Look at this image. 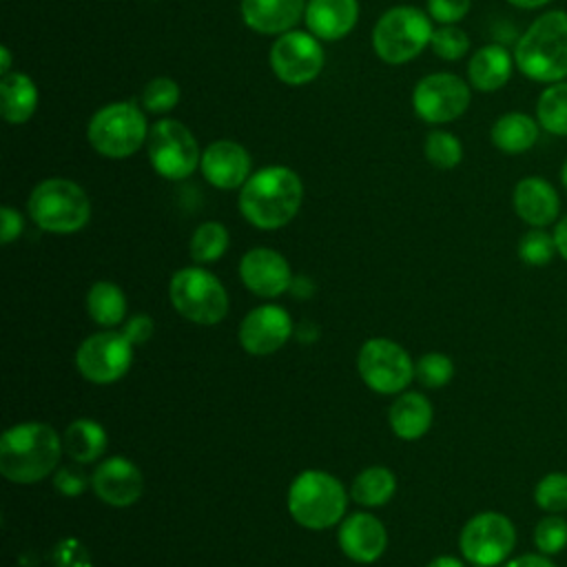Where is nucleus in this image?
<instances>
[{"mask_svg": "<svg viewBox=\"0 0 567 567\" xmlns=\"http://www.w3.org/2000/svg\"><path fill=\"white\" fill-rule=\"evenodd\" d=\"M275 75L292 86L312 82L323 69V49L317 35L308 31H286L270 49Z\"/></svg>", "mask_w": 567, "mask_h": 567, "instance_id": "4468645a", "label": "nucleus"}, {"mask_svg": "<svg viewBox=\"0 0 567 567\" xmlns=\"http://www.w3.org/2000/svg\"><path fill=\"white\" fill-rule=\"evenodd\" d=\"M516 545L514 523L501 512L472 516L458 536L461 556L476 567L503 565Z\"/></svg>", "mask_w": 567, "mask_h": 567, "instance_id": "9d476101", "label": "nucleus"}, {"mask_svg": "<svg viewBox=\"0 0 567 567\" xmlns=\"http://www.w3.org/2000/svg\"><path fill=\"white\" fill-rule=\"evenodd\" d=\"M554 241H556V250L558 255L567 261V215H563L554 228Z\"/></svg>", "mask_w": 567, "mask_h": 567, "instance_id": "a18cd8bd", "label": "nucleus"}, {"mask_svg": "<svg viewBox=\"0 0 567 567\" xmlns=\"http://www.w3.org/2000/svg\"><path fill=\"white\" fill-rule=\"evenodd\" d=\"M303 184L288 166H266L252 173L239 190V213L261 230L286 226L301 208Z\"/></svg>", "mask_w": 567, "mask_h": 567, "instance_id": "f03ea898", "label": "nucleus"}, {"mask_svg": "<svg viewBox=\"0 0 567 567\" xmlns=\"http://www.w3.org/2000/svg\"><path fill=\"white\" fill-rule=\"evenodd\" d=\"M472 7V0H427V16L441 24L461 22Z\"/></svg>", "mask_w": 567, "mask_h": 567, "instance_id": "58836bf2", "label": "nucleus"}, {"mask_svg": "<svg viewBox=\"0 0 567 567\" xmlns=\"http://www.w3.org/2000/svg\"><path fill=\"white\" fill-rule=\"evenodd\" d=\"M308 0H241V18L257 33L277 35L292 31L306 13Z\"/></svg>", "mask_w": 567, "mask_h": 567, "instance_id": "412c9836", "label": "nucleus"}, {"mask_svg": "<svg viewBox=\"0 0 567 567\" xmlns=\"http://www.w3.org/2000/svg\"><path fill=\"white\" fill-rule=\"evenodd\" d=\"M423 151H425L427 162L443 171L458 166L463 159V146H461L458 137L443 128H434L427 133Z\"/></svg>", "mask_w": 567, "mask_h": 567, "instance_id": "2f4dec72", "label": "nucleus"}, {"mask_svg": "<svg viewBox=\"0 0 567 567\" xmlns=\"http://www.w3.org/2000/svg\"><path fill=\"white\" fill-rule=\"evenodd\" d=\"M91 487L102 503L111 507H131L144 492V478L135 463L124 456H111L95 467Z\"/></svg>", "mask_w": 567, "mask_h": 567, "instance_id": "f3484780", "label": "nucleus"}, {"mask_svg": "<svg viewBox=\"0 0 567 567\" xmlns=\"http://www.w3.org/2000/svg\"><path fill=\"white\" fill-rule=\"evenodd\" d=\"M536 120L543 131L567 137V82H554L536 100Z\"/></svg>", "mask_w": 567, "mask_h": 567, "instance_id": "c756f323", "label": "nucleus"}, {"mask_svg": "<svg viewBox=\"0 0 567 567\" xmlns=\"http://www.w3.org/2000/svg\"><path fill=\"white\" fill-rule=\"evenodd\" d=\"M560 184H563V188L567 190V157H565V162H563V166H560Z\"/></svg>", "mask_w": 567, "mask_h": 567, "instance_id": "8fccbe9b", "label": "nucleus"}, {"mask_svg": "<svg viewBox=\"0 0 567 567\" xmlns=\"http://www.w3.org/2000/svg\"><path fill=\"white\" fill-rule=\"evenodd\" d=\"M241 284L257 297H279L290 290L292 272L286 257L272 248H252L239 261Z\"/></svg>", "mask_w": 567, "mask_h": 567, "instance_id": "dca6fc26", "label": "nucleus"}, {"mask_svg": "<svg viewBox=\"0 0 567 567\" xmlns=\"http://www.w3.org/2000/svg\"><path fill=\"white\" fill-rule=\"evenodd\" d=\"M470 100V86L454 73H430L416 82L412 93V106L427 124H445L461 117Z\"/></svg>", "mask_w": 567, "mask_h": 567, "instance_id": "ddd939ff", "label": "nucleus"}, {"mask_svg": "<svg viewBox=\"0 0 567 567\" xmlns=\"http://www.w3.org/2000/svg\"><path fill=\"white\" fill-rule=\"evenodd\" d=\"M394 492L396 476L383 465L361 470L350 485V496L361 507H383L394 496Z\"/></svg>", "mask_w": 567, "mask_h": 567, "instance_id": "cd10ccee", "label": "nucleus"}, {"mask_svg": "<svg viewBox=\"0 0 567 567\" xmlns=\"http://www.w3.org/2000/svg\"><path fill=\"white\" fill-rule=\"evenodd\" d=\"M228 248V230L219 221H204L190 237V257L199 264L217 261Z\"/></svg>", "mask_w": 567, "mask_h": 567, "instance_id": "7c9ffc66", "label": "nucleus"}, {"mask_svg": "<svg viewBox=\"0 0 567 567\" xmlns=\"http://www.w3.org/2000/svg\"><path fill=\"white\" fill-rule=\"evenodd\" d=\"M534 545L540 554L554 556L567 547V520L560 514H547L534 527Z\"/></svg>", "mask_w": 567, "mask_h": 567, "instance_id": "c9c22d12", "label": "nucleus"}, {"mask_svg": "<svg viewBox=\"0 0 567 567\" xmlns=\"http://www.w3.org/2000/svg\"><path fill=\"white\" fill-rule=\"evenodd\" d=\"M454 377V363L443 352H427L414 363V379L425 388H443Z\"/></svg>", "mask_w": 567, "mask_h": 567, "instance_id": "f704fd0d", "label": "nucleus"}, {"mask_svg": "<svg viewBox=\"0 0 567 567\" xmlns=\"http://www.w3.org/2000/svg\"><path fill=\"white\" fill-rule=\"evenodd\" d=\"M0 60H2V64H0V73H2V75L11 73V51H9L7 47H2V49H0Z\"/></svg>", "mask_w": 567, "mask_h": 567, "instance_id": "09e8293b", "label": "nucleus"}, {"mask_svg": "<svg viewBox=\"0 0 567 567\" xmlns=\"http://www.w3.org/2000/svg\"><path fill=\"white\" fill-rule=\"evenodd\" d=\"M538 133L540 124L536 117L520 111H509L492 124L489 137L498 151L507 155H518L529 151L538 142Z\"/></svg>", "mask_w": 567, "mask_h": 567, "instance_id": "393cba45", "label": "nucleus"}, {"mask_svg": "<svg viewBox=\"0 0 567 567\" xmlns=\"http://www.w3.org/2000/svg\"><path fill=\"white\" fill-rule=\"evenodd\" d=\"M534 503L547 514L567 512V474L549 472L534 487Z\"/></svg>", "mask_w": 567, "mask_h": 567, "instance_id": "473e14b6", "label": "nucleus"}, {"mask_svg": "<svg viewBox=\"0 0 567 567\" xmlns=\"http://www.w3.org/2000/svg\"><path fill=\"white\" fill-rule=\"evenodd\" d=\"M286 503L295 523L319 532L341 523L348 494L337 476L323 470H306L292 478Z\"/></svg>", "mask_w": 567, "mask_h": 567, "instance_id": "20e7f679", "label": "nucleus"}, {"mask_svg": "<svg viewBox=\"0 0 567 567\" xmlns=\"http://www.w3.org/2000/svg\"><path fill=\"white\" fill-rule=\"evenodd\" d=\"M514 64V55L503 44H485L470 58V84L481 93H494L509 82Z\"/></svg>", "mask_w": 567, "mask_h": 567, "instance_id": "5701e85b", "label": "nucleus"}, {"mask_svg": "<svg viewBox=\"0 0 567 567\" xmlns=\"http://www.w3.org/2000/svg\"><path fill=\"white\" fill-rule=\"evenodd\" d=\"M53 485L64 496H78L86 487V476L78 467H62L53 474Z\"/></svg>", "mask_w": 567, "mask_h": 567, "instance_id": "a19ab883", "label": "nucleus"}, {"mask_svg": "<svg viewBox=\"0 0 567 567\" xmlns=\"http://www.w3.org/2000/svg\"><path fill=\"white\" fill-rule=\"evenodd\" d=\"M38 109V86L20 71H11L0 80V113L9 124H24Z\"/></svg>", "mask_w": 567, "mask_h": 567, "instance_id": "a878e982", "label": "nucleus"}, {"mask_svg": "<svg viewBox=\"0 0 567 567\" xmlns=\"http://www.w3.org/2000/svg\"><path fill=\"white\" fill-rule=\"evenodd\" d=\"M357 370L363 383L379 394H399L414 379V361L392 339H368L357 354Z\"/></svg>", "mask_w": 567, "mask_h": 567, "instance_id": "1a4fd4ad", "label": "nucleus"}, {"mask_svg": "<svg viewBox=\"0 0 567 567\" xmlns=\"http://www.w3.org/2000/svg\"><path fill=\"white\" fill-rule=\"evenodd\" d=\"M86 137L100 155L122 159L140 151L146 142V117L133 102H111L91 117Z\"/></svg>", "mask_w": 567, "mask_h": 567, "instance_id": "6e6552de", "label": "nucleus"}, {"mask_svg": "<svg viewBox=\"0 0 567 567\" xmlns=\"http://www.w3.org/2000/svg\"><path fill=\"white\" fill-rule=\"evenodd\" d=\"M168 299L177 315L199 326H215L228 312L224 284L199 266L182 268L171 277Z\"/></svg>", "mask_w": 567, "mask_h": 567, "instance_id": "0eeeda50", "label": "nucleus"}, {"mask_svg": "<svg viewBox=\"0 0 567 567\" xmlns=\"http://www.w3.org/2000/svg\"><path fill=\"white\" fill-rule=\"evenodd\" d=\"M22 228H24L22 215L11 206H2L0 208V241L11 244L13 239L20 237Z\"/></svg>", "mask_w": 567, "mask_h": 567, "instance_id": "37998d69", "label": "nucleus"}, {"mask_svg": "<svg viewBox=\"0 0 567 567\" xmlns=\"http://www.w3.org/2000/svg\"><path fill=\"white\" fill-rule=\"evenodd\" d=\"M179 100V86L171 78H153L142 91V104L151 113H168Z\"/></svg>", "mask_w": 567, "mask_h": 567, "instance_id": "4c0bfd02", "label": "nucleus"}, {"mask_svg": "<svg viewBox=\"0 0 567 567\" xmlns=\"http://www.w3.org/2000/svg\"><path fill=\"white\" fill-rule=\"evenodd\" d=\"M432 22L425 11L416 7H392L374 24L372 47L388 64H403L414 60L432 40Z\"/></svg>", "mask_w": 567, "mask_h": 567, "instance_id": "423d86ee", "label": "nucleus"}, {"mask_svg": "<svg viewBox=\"0 0 567 567\" xmlns=\"http://www.w3.org/2000/svg\"><path fill=\"white\" fill-rule=\"evenodd\" d=\"M514 62L534 82H563L567 78V11L540 13L518 38Z\"/></svg>", "mask_w": 567, "mask_h": 567, "instance_id": "7ed1b4c3", "label": "nucleus"}, {"mask_svg": "<svg viewBox=\"0 0 567 567\" xmlns=\"http://www.w3.org/2000/svg\"><path fill=\"white\" fill-rule=\"evenodd\" d=\"M199 168L208 184L221 190L244 186L250 177V155L233 140H217L202 153Z\"/></svg>", "mask_w": 567, "mask_h": 567, "instance_id": "6ab92c4d", "label": "nucleus"}, {"mask_svg": "<svg viewBox=\"0 0 567 567\" xmlns=\"http://www.w3.org/2000/svg\"><path fill=\"white\" fill-rule=\"evenodd\" d=\"M501 567H556V563L545 554H523L505 560Z\"/></svg>", "mask_w": 567, "mask_h": 567, "instance_id": "c03bdc74", "label": "nucleus"}, {"mask_svg": "<svg viewBox=\"0 0 567 567\" xmlns=\"http://www.w3.org/2000/svg\"><path fill=\"white\" fill-rule=\"evenodd\" d=\"M306 24L319 40H339L348 35L359 20L357 0H308Z\"/></svg>", "mask_w": 567, "mask_h": 567, "instance_id": "4be33fe9", "label": "nucleus"}, {"mask_svg": "<svg viewBox=\"0 0 567 567\" xmlns=\"http://www.w3.org/2000/svg\"><path fill=\"white\" fill-rule=\"evenodd\" d=\"M148 159L166 179L188 177L202 162L195 135L177 120H159L148 131Z\"/></svg>", "mask_w": 567, "mask_h": 567, "instance_id": "9b49d317", "label": "nucleus"}, {"mask_svg": "<svg viewBox=\"0 0 567 567\" xmlns=\"http://www.w3.org/2000/svg\"><path fill=\"white\" fill-rule=\"evenodd\" d=\"M64 452L60 434L38 421L11 425L0 436V474L20 485L51 476Z\"/></svg>", "mask_w": 567, "mask_h": 567, "instance_id": "f257e3e1", "label": "nucleus"}, {"mask_svg": "<svg viewBox=\"0 0 567 567\" xmlns=\"http://www.w3.org/2000/svg\"><path fill=\"white\" fill-rule=\"evenodd\" d=\"M341 551L354 560V563H374L381 558V554L388 547V532L383 523L368 514V512H357L350 514L341 520L339 534H337Z\"/></svg>", "mask_w": 567, "mask_h": 567, "instance_id": "a211bd4d", "label": "nucleus"}, {"mask_svg": "<svg viewBox=\"0 0 567 567\" xmlns=\"http://www.w3.org/2000/svg\"><path fill=\"white\" fill-rule=\"evenodd\" d=\"M53 556H55L58 567H91L86 549L75 538H64L55 547Z\"/></svg>", "mask_w": 567, "mask_h": 567, "instance_id": "ea45409f", "label": "nucleus"}, {"mask_svg": "<svg viewBox=\"0 0 567 567\" xmlns=\"http://www.w3.org/2000/svg\"><path fill=\"white\" fill-rule=\"evenodd\" d=\"M133 363V343L124 337V332H95L86 337L75 350L78 372L95 383L109 385L120 381Z\"/></svg>", "mask_w": 567, "mask_h": 567, "instance_id": "f8f14e48", "label": "nucleus"}, {"mask_svg": "<svg viewBox=\"0 0 567 567\" xmlns=\"http://www.w3.org/2000/svg\"><path fill=\"white\" fill-rule=\"evenodd\" d=\"M432 416V403L421 392H401L388 412L392 432L403 441L421 439L430 430Z\"/></svg>", "mask_w": 567, "mask_h": 567, "instance_id": "b1692460", "label": "nucleus"}, {"mask_svg": "<svg viewBox=\"0 0 567 567\" xmlns=\"http://www.w3.org/2000/svg\"><path fill=\"white\" fill-rule=\"evenodd\" d=\"M153 330H155V323H153V319H151L148 315H135V317H131V319L124 323V328H122L124 337H126L133 346L146 343V341L153 337Z\"/></svg>", "mask_w": 567, "mask_h": 567, "instance_id": "79ce46f5", "label": "nucleus"}, {"mask_svg": "<svg viewBox=\"0 0 567 567\" xmlns=\"http://www.w3.org/2000/svg\"><path fill=\"white\" fill-rule=\"evenodd\" d=\"M27 208L38 228L55 235L78 233L91 219L89 195L66 177L42 179L31 190Z\"/></svg>", "mask_w": 567, "mask_h": 567, "instance_id": "39448f33", "label": "nucleus"}, {"mask_svg": "<svg viewBox=\"0 0 567 567\" xmlns=\"http://www.w3.org/2000/svg\"><path fill=\"white\" fill-rule=\"evenodd\" d=\"M427 567H465V565H463V560H461V558L445 554V556H436V558H432V560L427 563Z\"/></svg>", "mask_w": 567, "mask_h": 567, "instance_id": "49530a36", "label": "nucleus"}, {"mask_svg": "<svg viewBox=\"0 0 567 567\" xmlns=\"http://www.w3.org/2000/svg\"><path fill=\"white\" fill-rule=\"evenodd\" d=\"M507 2L518 7V9H540V7L549 4L551 0H507Z\"/></svg>", "mask_w": 567, "mask_h": 567, "instance_id": "de8ad7c7", "label": "nucleus"}, {"mask_svg": "<svg viewBox=\"0 0 567 567\" xmlns=\"http://www.w3.org/2000/svg\"><path fill=\"white\" fill-rule=\"evenodd\" d=\"M86 312L104 328L122 323L126 317V297L122 288L113 281H95L86 292Z\"/></svg>", "mask_w": 567, "mask_h": 567, "instance_id": "c85d7f7f", "label": "nucleus"}, {"mask_svg": "<svg viewBox=\"0 0 567 567\" xmlns=\"http://www.w3.org/2000/svg\"><path fill=\"white\" fill-rule=\"evenodd\" d=\"M106 430L93 419H75L66 425L62 434L64 452L75 463H93L106 450Z\"/></svg>", "mask_w": 567, "mask_h": 567, "instance_id": "bb28decb", "label": "nucleus"}, {"mask_svg": "<svg viewBox=\"0 0 567 567\" xmlns=\"http://www.w3.org/2000/svg\"><path fill=\"white\" fill-rule=\"evenodd\" d=\"M514 213L532 228H545L558 219L560 197L551 182L529 175L516 182L512 193Z\"/></svg>", "mask_w": 567, "mask_h": 567, "instance_id": "aec40b11", "label": "nucleus"}, {"mask_svg": "<svg viewBox=\"0 0 567 567\" xmlns=\"http://www.w3.org/2000/svg\"><path fill=\"white\" fill-rule=\"evenodd\" d=\"M554 233L549 235L545 228H529L518 239V257L527 266H547L556 255Z\"/></svg>", "mask_w": 567, "mask_h": 567, "instance_id": "72a5a7b5", "label": "nucleus"}, {"mask_svg": "<svg viewBox=\"0 0 567 567\" xmlns=\"http://www.w3.org/2000/svg\"><path fill=\"white\" fill-rule=\"evenodd\" d=\"M292 334V319L290 315L275 303L257 306L250 310L239 323V343L246 352L264 357L272 354L286 346Z\"/></svg>", "mask_w": 567, "mask_h": 567, "instance_id": "2eb2a0df", "label": "nucleus"}, {"mask_svg": "<svg viewBox=\"0 0 567 567\" xmlns=\"http://www.w3.org/2000/svg\"><path fill=\"white\" fill-rule=\"evenodd\" d=\"M430 47L443 60H461L470 51V38L456 24H443L432 33Z\"/></svg>", "mask_w": 567, "mask_h": 567, "instance_id": "e433bc0d", "label": "nucleus"}]
</instances>
